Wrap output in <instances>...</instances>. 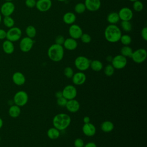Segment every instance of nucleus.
<instances>
[{
	"instance_id": "1",
	"label": "nucleus",
	"mask_w": 147,
	"mask_h": 147,
	"mask_svg": "<svg viewBox=\"0 0 147 147\" xmlns=\"http://www.w3.org/2000/svg\"><path fill=\"white\" fill-rule=\"evenodd\" d=\"M121 35V29L115 24H109L106 26L104 31L105 39L111 43L118 42Z\"/></svg>"
},
{
	"instance_id": "2",
	"label": "nucleus",
	"mask_w": 147,
	"mask_h": 147,
	"mask_svg": "<svg viewBox=\"0 0 147 147\" xmlns=\"http://www.w3.org/2000/svg\"><path fill=\"white\" fill-rule=\"evenodd\" d=\"M71 122V118L69 115L65 113H59L54 116L52 123L53 127L61 131L66 129Z\"/></svg>"
},
{
	"instance_id": "3",
	"label": "nucleus",
	"mask_w": 147,
	"mask_h": 147,
	"mask_svg": "<svg viewBox=\"0 0 147 147\" xmlns=\"http://www.w3.org/2000/svg\"><path fill=\"white\" fill-rule=\"evenodd\" d=\"M47 54L51 60L54 62H59L64 57V48L63 45L55 43L49 47Z\"/></svg>"
},
{
	"instance_id": "4",
	"label": "nucleus",
	"mask_w": 147,
	"mask_h": 147,
	"mask_svg": "<svg viewBox=\"0 0 147 147\" xmlns=\"http://www.w3.org/2000/svg\"><path fill=\"white\" fill-rule=\"evenodd\" d=\"M91 60L84 56H78L74 61L76 68L80 71H84L90 68Z\"/></svg>"
},
{
	"instance_id": "5",
	"label": "nucleus",
	"mask_w": 147,
	"mask_h": 147,
	"mask_svg": "<svg viewBox=\"0 0 147 147\" xmlns=\"http://www.w3.org/2000/svg\"><path fill=\"white\" fill-rule=\"evenodd\" d=\"M22 36V31L18 27L13 26L9 29L6 32V40L13 42L20 40Z\"/></svg>"
},
{
	"instance_id": "6",
	"label": "nucleus",
	"mask_w": 147,
	"mask_h": 147,
	"mask_svg": "<svg viewBox=\"0 0 147 147\" xmlns=\"http://www.w3.org/2000/svg\"><path fill=\"white\" fill-rule=\"evenodd\" d=\"M28 95L24 91H19L17 92L13 97V102L15 105L22 107L26 105L28 102Z\"/></svg>"
},
{
	"instance_id": "7",
	"label": "nucleus",
	"mask_w": 147,
	"mask_h": 147,
	"mask_svg": "<svg viewBox=\"0 0 147 147\" xmlns=\"http://www.w3.org/2000/svg\"><path fill=\"white\" fill-rule=\"evenodd\" d=\"M147 52L144 48H139L133 52L131 58L134 62L137 64L143 63L146 59Z\"/></svg>"
},
{
	"instance_id": "8",
	"label": "nucleus",
	"mask_w": 147,
	"mask_h": 147,
	"mask_svg": "<svg viewBox=\"0 0 147 147\" xmlns=\"http://www.w3.org/2000/svg\"><path fill=\"white\" fill-rule=\"evenodd\" d=\"M127 59L122 55H117L113 57L111 60V65L117 69H121L124 68L127 64Z\"/></svg>"
},
{
	"instance_id": "9",
	"label": "nucleus",
	"mask_w": 147,
	"mask_h": 147,
	"mask_svg": "<svg viewBox=\"0 0 147 147\" xmlns=\"http://www.w3.org/2000/svg\"><path fill=\"white\" fill-rule=\"evenodd\" d=\"M34 40L29 37H24L22 38L20 41L19 47L20 50L23 52H28L33 48L34 45Z\"/></svg>"
},
{
	"instance_id": "10",
	"label": "nucleus",
	"mask_w": 147,
	"mask_h": 147,
	"mask_svg": "<svg viewBox=\"0 0 147 147\" xmlns=\"http://www.w3.org/2000/svg\"><path fill=\"white\" fill-rule=\"evenodd\" d=\"M14 10L15 5L12 1H5L0 8V13L3 17L11 16Z\"/></svg>"
},
{
	"instance_id": "11",
	"label": "nucleus",
	"mask_w": 147,
	"mask_h": 147,
	"mask_svg": "<svg viewBox=\"0 0 147 147\" xmlns=\"http://www.w3.org/2000/svg\"><path fill=\"white\" fill-rule=\"evenodd\" d=\"M63 96L67 100L75 99L77 95V90L76 87L71 84L67 85L62 90Z\"/></svg>"
},
{
	"instance_id": "12",
	"label": "nucleus",
	"mask_w": 147,
	"mask_h": 147,
	"mask_svg": "<svg viewBox=\"0 0 147 147\" xmlns=\"http://www.w3.org/2000/svg\"><path fill=\"white\" fill-rule=\"evenodd\" d=\"M68 34L70 37L74 39H79L83 34V30L78 25L73 24L69 27Z\"/></svg>"
},
{
	"instance_id": "13",
	"label": "nucleus",
	"mask_w": 147,
	"mask_h": 147,
	"mask_svg": "<svg viewBox=\"0 0 147 147\" xmlns=\"http://www.w3.org/2000/svg\"><path fill=\"white\" fill-rule=\"evenodd\" d=\"M119 19L121 21H130L133 17V10L127 7H123L121 8L118 13Z\"/></svg>"
},
{
	"instance_id": "14",
	"label": "nucleus",
	"mask_w": 147,
	"mask_h": 147,
	"mask_svg": "<svg viewBox=\"0 0 147 147\" xmlns=\"http://www.w3.org/2000/svg\"><path fill=\"white\" fill-rule=\"evenodd\" d=\"M52 5L51 0H37L35 7L41 12H46L51 9Z\"/></svg>"
},
{
	"instance_id": "15",
	"label": "nucleus",
	"mask_w": 147,
	"mask_h": 147,
	"mask_svg": "<svg viewBox=\"0 0 147 147\" xmlns=\"http://www.w3.org/2000/svg\"><path fill=\"white\" fill-rule=\"evenodd\" d=\"M84 3L86 10L90 11H96L101 6L100 0H85Z\"/></svg>"
},
{
	"instance_id": "16",
	"label": "nucleus",
	"mask_w": 147,
	"mask_h": 147,
	"mask_svg": "<svg viewBox=\"0 0 147 147\" xmlns=\"http://www.w3.org/2000/svg\"><path fill=\"white\" fill-rule=\"evenodd\" d=\"M72 82L74 84L77 86H81L83 84L86 80V76L84 73L82 71L78 72L74 74L72 77Z\"/></svg>"
},
{
	"instance_id": "17",
	"label": "nucleus",
	"mask_w": 147,
	"mask_h": 147,
	"mask_svg": "<svg viewBox=\"0 0 147 147\" xmlns=\"http://www.w3.org/2000/svg\"><path fill=\"white\" fill-rule=\"evenodd\" d=\"M96 127L91 123L89 122L84 123L82 127V131L83 134L87 137H92L96 133Z\"/></svg>"
},
{
	"instance_id": "18",
	"label": "nucleus",
	"mask_w": 147,
	"mask_h": 147,
	"mask_svg": "<svg viewBox=\"0 0 147 147\" xmlns=\"http://www.w3.org/2000/svg\"><path fill=\"white\" fill-rule=\"evenodd\" d=\"M65 107L68 111L74 113L79 111L80 109V103L75 99L68 100Z\"/></svg>"
},
{
	"instance_id": "19",
	"label": "nucleus",
	"mask_w": 147,
	"mask_h": 147,
	"mask_svg": "<svg viewBox=\"0 0 147 147\" xmlns=\"http://www.w3.org/2000/svg\"><path fill=\"white\" fill-rule=\"evenodd\" d=\"M78 44L76 40L74 39L71 37L65 39L64 42L63 44V47L64 49L68 51H74L78 47Z\"/></svg>"
},
{
	"instance_id": "20",
	"label": "nucleus",
	"mask_w": 147,
	"mask_h": 147,
	"mask_svg": "<svg viewBox=\"0 0 147 147\" xmlns=\"http://www.w3.org/2000/svg\"><path fill=\"white\" fill-rule=\"evenodd\" d=\"M12 80L16 85L22 86L25 83L26 78L22 72L17 71L13 74L12 76Z\"/></svg>"
},
{
	"instance_id": "21",
	"label": "nucleus",
	"mask_w": 147,
	"mask_h": 147,
	"mask_svg": "<svg viewBox=\"0 0 147 147\" xmlns=\"http://www.w3.org/2000/svg\"><path fill=\"white\" fill-rule=\"evenodd\" d=\"M76 20V16L75 14L71 11H68L65 13L63 16V21L67 25H72L75 23Z\"/></svg>"
},
{
	"instance_id": "22",
	"label": "nucleus",
	"mask_w": 147,
	"mask_h": 147,
	"mask_svg": "<svg viewBox=\"0 0 147 147\" xmlns=\"http://www.w3.org/2000/svg\"><path fill=\"white\" fill-rule=\"evenodd\" d=\"M2 46L3 52L7 55H10L14 51V45L13 42L8 40H5L3 42Z\"/></svg>"
},
{
	"instance_id": "23",
	"label": "nucleus",
	"mask_w": 147,
	"mask_h": 147,
	"mask_svg": "<svg viewBox=\"0 0 147 147\" xmlns=\"http://www.w3.org/2000/svg\"><path fill=\"white\" fill-rule=\"evenodd\" d=\"M21 110L20 107L16 105H11L9 109V114L11 118H13L18 117L21 114Z\"/></svg>"
},
{
	"instance_id": "24",
	"label": "nucleus",
	"mask_w": 147,
	"mask_h": 147,
	"mask_svg": "<svg viewBox=\"0 0 147 147\" xmlns=\"http://www.w3.org/2000/svg\"><path fill=\"white\" fill-rule=\"evenodd\" d=\"M114 128V123L110 121H105L100 125V129L105 133H110L113 131Z\"/></svg>"
},
{
	"instance_id": "25",
	"label": "nucleus",
	"mask_w": 147,
	"mask_h": 147,
	"mask_svg": "<svg viewBox=\"0 0 147 147\" xmlns=\"http://www.w3.org/2000/svg\"><path fill=\"white\" fill-rule=\"evenodd\" d=\"M120 19L118 16V13L117 12H111L107 16V21L109 24H117Z\"/></svg>"
},
{
	"instance_id": "26",
	"label": "nucleus",
	"mask_w": 147,
	"mask_h": 147,
	"mask_svg": "<svg viewBox=\"0 0 147 147\" xmlns=\"http://www.w3.org/2000/svg\"><path fill=\"white\" fill-rule=\"evenodd\" d=\"M60 130L55 127L49 128L47 131V136L51 140H56L60 136Z\"/></svg>"
},
{
	"instance_id": "27",
	"label": "nucleus",
	"mask_w": 147,
	"mask_h": 147,
	"mask_svg": "<svg viewBox=\"0 0 147 147\" xmlns=\"http://www.w3.org/2000/svg\"><path fill=\"white\" fill-rule=\"evenodd\" d=\"M102 63L98 60H94L91 61L90 67L95 72H99L103 68Z\"/></svg>"
},
{
	"instance_id": "28",
	"label": "nucleus",
	"mask_w": 147,
	"mask_h": 147,
	"mask_svg": "<svg viewBox=\"0 0 147 147\" xmlns=\"http://www.w3.org/2000/svg\"><path fill=\"white\" fill-rule=\"evenodd\" d=\"M25 33L27 37L33 38L37 34V30L33 25H29L25 29Z\"/></svg>"
},
{
	"instance_id": "29",
	"label": "nucleus",
	"mask_w": 147,
	"mask_h": 147,
	"mask_svg": "<svg viewBox=\"0 0 147 147\" xmlns=\"http://www.w3.org/2000/svg\"><path fill=\"white\" fill-rule=\"evenodd\" d=\"M121 55L125 57H130L133 52L132 48L129 45H123L121 49Z\"/></svg>"
},
{
	"instance_id": "30",
	"label": "nucleus",
	"mask_w": 147,
	"mask_h": 147,
	"mask_svg": "<svg viewBox=\"0 0 147 147\" xmlns=\"http://www.w3.org/2000/svg\"><path fill=\"white\" fill-rule=\"evenodd\" d=\"M3 23L6 27L10 28L14 26L15 21L11 16H5L3 18Z\"/></svg>"
},
{
	"instance_id": "31",
	"label": "nucleus",
	"mask_w": 147,
	"mask_h": 147,
	"mask_svg": "<svg viewBox=\"0 0 147 147\" xmlns=\"http://www.w3.org/2000/svg\"><path fill=\"white\" fill-rule=\"evenodd\" d=\"M120 25L122 29L126 32H130L133 28L130 21H121Z\"/></svg>"
},
{
	"instance_id": "32",
	"label": "nucleus",
	"mask_w": 147,
	"mask_h": 147,
	"mask_svg": "<svg viewBox=\"0 0 147 147\" xmlns=\"http://www.w3.org/2000/svg\"><path fill=\"white\" fill-rule=\"evenodd\" d=\"M86 10L85 5L84 3L79 2L76 3L74 7L75 12L78 14H80L83 13Z\"/></svg>"
},
{
	"instance_id": "33",
	"label": "nucleus",
	"mask_w": 147,
	"mask_h": 147,
	"mask_svg": "<svg viewBox=\"0 0 147 147\" xmlns=\"http://www.w3.org/2000/svg\"><path fill=\"white\" fill-rule=\"evenodd\" d=\"M119 41L123 45H129L131 42V38L129 34H122Z\"/></svg>"
},
{
	"instance_id": "34",
	"label": "nucleus",
	"mask_w": 147,
	"mask_h": 147,
	"mask_svg": "<svg viewBox=\"0 0 147 147\" xmlns=\"http://www.w3.org/2000/svg\"><path fill=\"white\" fill-rule=\"evenodd\" d=\"M133 9L134 11L139 12L143 10L144 9V4L142 2L139 0L133 2Z\"/></svg>"
},
{
	"instance_id": "35",
	"label": "nucleus",
	"mask_w": 147,
	"mask_h": 147,
	"mask_svg": "<svg viewBox=\"0 0 147 147\" xmlns=\"http://www.w3.org/2000/svg\"><path fill=\"white\" fill-rule=\"evenodd\" d=\"M114 68L111 64H107L104 69V73L107 76H111L114 73Z\"/></svg>"
},
{
	"instance_id": "36",
	"label": "nucleus",
	"mask_w": 147,
	"mask_h": 147,
	"mask_svg": "<svg viewBox=\"0 0 147 147\" xmlns=\"http://www.w3.org/2000/svg\"><path fill=\"white\" fill-rule=\"evenodd\" d=\"M80 39L81 40V41L84 44H88L91 41V37L88 33H83Z\"/></svg>"
},
{
	"instance_id": "37",
	"label": "nucleus",
	"mask_w": 147,
	"mask_h": 147,
	"mask_svg": "<svg viewBox=\"0 0 147 147\" xmlns=\"http://www.w3.org/2000/svg\"><path fill=\"white\" fill-rule=\"evenodd\" d=\"M64 74L67 78H72L74 74V70L70 67H66L64 69Z\"/></svg>"
},
{
	"instance_id": "38",
	"label": "nucleus",
	"mask_w": 147,
	"mask_h": 147,
	"mask_svg": "<svg viewBox=\"0 0 147 147\" xmlns=\"http://www.w3.org/2000/svg\"><path fill=\"white\" fill-rule=\"evenodd\" d=\"M67 99H66L64 97L61 96L60 98H57V104L61 107H64L66 105V103L67 102Z\"/></svg>"
},
{
	"instance_id": "39",
	"label": "nucleus",
	"mask_w": 147,
	"mask_h": 147,
	"mask_svg": "<svg viewBox=\"0 0 147 147\" xmlns=\"http://www.w3.org/2000/svg\"><path fill=\"white\" fill-rule=\"evenodd\" d=\"M65 38L62 35H58L56 37L55 40V43L56 44H59V45H63L64 42Z\"/></svg>"
},
{
	"instance_id": "40",
	"label": "nucleus",
	"mask_w": 147,
	"mask_h": 147,
	"mask_svg": "<svg viewBox=\"0 0 147 147\" xmlns=\"http://www.w3.org/2000/svg\"><path fill=\"white\" fill-rule=\"evenodd\" d=\"M74 145L75 147H83L84 143L82 138H78L75 140L74 142Z\"/></svg>"
},
{
	"instance_id": "41",
	"label": "nucleus",
	"mask_w": 147,
	"mask_h": 147,
	"mask_svg": "<svg viewBox=\"0 0 147 147\" xmlns=\"http://www.w3.org/2000/svg\"><path fill=\"white\" fill-rule=\"evenodd\" d=\"M37 0H25V4L29 8H33L36 6Z\"/></svg>"
},
{
	"instance_id": "42",
	"label": "nucleus",
	"mask_w": 147,
	"mask_h": 147,
	"mask_svg": "<svg viewBox=\"0 0 147 147\" xmlns=\"http://www.w3.org/2000/svg\"><path fill=\"white\" fill-rule=\"evenodd\" d=\"M141 36L144 41L147 40V27L144 26L141 31Z\"/></svg>"
},
{
	"instance_id": "43",
	"label": "nucleus",
	"mask_w": 147,
	"mask_h": 147,
	"mask_svg": "<svg viewBox=\"0 0 147 147\" xmlns=\"http://www.w3.org/2000/svg\"><path fill=\"white\" fill-rule=\"evenodd\" d=\"M6 31L3 29H0V40H3L6 38Z\"/></svg>"
},
{
	"instance_id": "44",
	"label": "nucleus",
	"mask_w": 147,
	"mask_h": 147,
	"mask_svg": "<svg viewBox=\"0 0 147 147\" xmlns=\"http://www.w3.org/2000/svg\"><path fill=\"white\" fill-rule=\"evenodd\" d=\"M83 147H97L96 145L94 142H89L84 145Z\"/></svg>"
},
{
	"instance_id": "45",
	"label": "nucleus",
	"mask_w": 147,
	"mask_h": 147,
	"mask_svg": "<svg viewBox=\"0 0 147 147\" xmlns=\"http://www.w3.org/2000/svg\"><path fill=\"white\" fill-rule=\"evenodd\" d=\"M83 121L84 123H89L90 122V118L88 116H85V117H84V118L83 119Z\"/></svg>"
},
{
	"instance_id": "46",
	"label": "nucleus",
	"mask_w": 147,
	"mask_h": 147,
	"mask_svg": "<svg viewBox=\"0 0 147 147\" xmlns=\"http://www.w3.org/2000/svg\"><path fill=\"white\" fill-rule=\"evenodd\" d=\"M55 96H56V97L57 98L63 96L62 91H58L56 92V93H55Z\"/></svg>"
},
{
	"instance_id": "47",
	"label": "nucleus",
	"mask_w": 147,
	"mask_h": 147,
	"mask_svg": "<svg viewBox=\"0 0 147 147\" xmlns=\"http://www.w3.org/2000/svg\"><path fill=\"white\" fill-rule=\"evenodd\" d=\"M113 59V57L111 56H108L107 57H106V60L107 61L109 62H111V60Z\"/></svg>"
},
{
	"instance_id": "48",
	"label": "nucleus",
	"mask_w": 147,
	"mask_h": 147,
	"mask_svg": "<svg viewBox=\"0 0 147 147\" xmlns=\"http://www.w3.org/2000/svg\"><path fill=\"white\" fill-rule=\"evenodd\" d=\"M3 122L2 119L0 117V129L2 128V127L3 126Z\"/></svg>"
},
{
	"instance_id": "49",
	"label": "nucleus",
	"mask_w": 147,
	"mask_h": 147,
	"mask_svg": "<svg viewBox=\"0 0 147 147\" xmlns=\"http://www.w3.org/2000/svg\"><path fill=\"white\" fill-rule=\"evenodd\" d=\"M2 20V14H1V13H0V23L1 22Z\"/></svg>"
},
{
	"instance_id": "50",
	"label": "nucleus",
	"mask_w": 147,
	"mask_h": 147,
	"mask_svg": "<svg viewBox=\"0 0 147 147\" xmlns=\"http://www.w3.org/2000/svg\"><path fill=\"white\" fill-rule=\"evenodd\" d=\"M57 1H59V2H64V1H65L67 0H57Z\"/></svg>"
},
{
	"instance_id": "51",
	"label": "nucleus",
	"mask_w": 147,
	"mask_h": 147,
	"mask_svg": "<svg viewBox=\"0 0 147 147\" xmlns=\"http://www.w3.org/2000/svg\"><path fill=\"white\" fill-rule=\"evenodd\" d=\"M129 1H130V2H134V1H137V0H129Z\"/></svg>"
},
{
	"instance_id": "52",
	"label": "nucleus",
	"mask_w": 147,
	"mask_h": 147,
	"mask_svg": "<svg viewBox=\"0 0 147 147\" xmlns=\"http://www.w3.org/2000/svg\"><path fill=\"white\" fill-rule=\"evenodd\" d=\"M5 1H12L13 0H5Z\"/></svg>"
},
{
	"instance_id": "53",
	"label": "nucleus",
	"mask_w": 147,
	"mask_h": 147,
	"mask_svg": "<svg viewBox=\"0 0 147 147\" xmlns=\"http://www.w3.org/2000/svg\"><path fill=\"white\" fill-rule=\"evenodd\" d=\"M1 136H0V142H1Z\"/></svg>"
}]
</instances>
